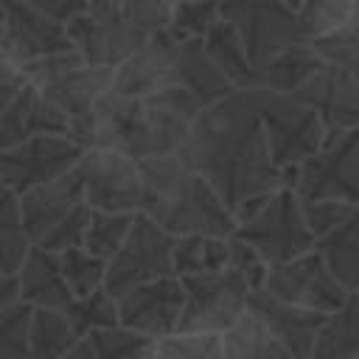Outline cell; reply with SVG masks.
Segmentation results:
<instances>
[{
	"label": "cell",
	"instance_id": "1",
	"mask_svg": "<svg viewBox=\"0 0 359 359\" xmlns=\"http://www.w3.org/2000/svg\"><path fill=\"white\" fill-rule=\"evenodd\" d=\"M177 154L210 182L236 224L250 219L280 188V168L269 154L247 90H233L202 107Z\"/></svg>",
	"mask_w": 359,
	"mask_h": 359
},
{
	"label": "cell",
	"instance_id": "2",
	"mask_svg": "<svg viewBox=\"0 0 359 359\" xmlns=\"http://www.w3.org/2000/svg\"><path fill=\"white\" fill-rule=\"evenodd\" d=\"M199 109L202 104L177 84L140 98L109 90L87 115L67 121V135L81 149L104 146L143 160L177 151Z\"/></svg>",
	"mask_w": 359,
	"mask_h": 359
},
{
	"label": "cell",
	"instance_id": "3",
	"mask_svg": "<svg viewBox=\"0 0 359 359\" xmlns=\"http://www.w3.org/2000/svg\"><path fill=\"white\" fill-rule=\"evenodd\" d=\"M140 165V213L171 236L210 233L233 236L236 219L210 188V182L188 168L177 151L143 157Z\"/></svg>",
	"mask_w": 359,
	"mask_h": 359
},
{
	"label": "cell",
	"instance_id": "4",
	"mask_svg": "<svg viewBox=\"0 0 359 359\" xmlns=\"http://www.w3.org/2000/svg\"><path fill=\"white\" fill-rule=\"evenodd\" d=\"M247 95L261 121L269 154L278 168L297 165L303 157L314 154L323 146V123L309 104H303L292 93L269 87H247Z\"/></svg>",
	"mask_w": 359,
	"mask_h": 359
},
{
	"label": "cell",
	"instance_id": "5",
	"mask_svg": "<svg viewBox=\"0 0 359 359\" xmlns=\"http://www.w3.org/2000/svg\"><path fill=\"white\" fill-rule=\"evenodd\" d=\"M31 84L56 104L67 121L87 115L109 90H112V67L84 62L73 48L34 59L22 65Z\"/></svg>",
	"mask_w": 359,
	"mask_h": 359
},
{
	"label": "cell",
	"instance_id": "6",
	"mask_svg": "<svg viewBox=\"0 0 359 359\" xmlns=\"http://www.w3.org/2000/svg\"><path fill=\"white\" fill-rule=\"evenodd\" d=\"M233 236L250 244L266 264L289 261L314 247V236L303 222L300 202L292 188H275L250 219L236 224Z\"/></svg>",
	"mask_w": 359,
	"mask_h": 359
},
{
	"label": "cell",
	"instance_id": "7",
	"mask_svg": "<svg viewBox=\"0 0 359 359\" xmlns=\"http://www.w3.org/2000/svg\"><path fill=\"white\" fill-rule=\"evenodd\" d=\"M171 247H174V236L165 233L160 224H154L146 213L137 210L126 238L107 258L104 289L112 297H118L137 283H146L160 275H174L171 272Z\"/></svg>",
	"mask_w": 359,
	"mask_h": 359
},
{
	"label": "cell",
	"instance_id": "8",
	"mask_svg": "<svg viewBox=\"0 0 359 359\" xmlns=\"http://www.w3.org/2000/svg\"><path fill=\"white\" fill-rule=\"evenodd\" d=\"M219 17L241 36L252 67L258 70L272 53L292 42H306L297 14L286 0H216Z\"/></svg>",
	"mask_w": 359,
	"mask_h": 359
},
{
	"label": "cell",
	"instance_id": "9",
	"mask_svg": "<svg viewBox=\"0 0 359 359\" xmlns=\"http://www.w3.org/2000/svg\"><path fill=\"white\" fill-rule=\"evenodd\" d=\"M180 283L185 300L177 320V331L222 334L247 309V297L252 292L230 266L202 275H180Z\"/></svg>",
	"mask_w": 359,
	"mask_h": 359
},
{
	"label": "cell",
	"instance_id": "10",
	"mask_svg": "<svg viewBox=\"0 0 359 359\" xmlns=\"http://www.w3.org/2000/svg\"><path fill=\"white\" fill-rule=\"evenodd\" d=\"M297 199H359V126L348 129L331 143H323L314 154L294 165Z\"/></svg>",
	"mask_w": 359,
	"mask_h": 359
},
{
	"label": "cell",
	"instance_id": "11",
	"mask_svg": "<svg viewBox=\"0 0 359 359\" xmlns=\"http://www.w3.org/2000/svg\"><path fill=\"white\" fill-rule=\"evenodd\" d=\"M81 177V199L95 210L137 213L140 208V165L123 151L93 146L76 160Z\"/></svg>",
	"mask_w": 359,
	"mask_h": 359
},
{
	"label": "cell",
	"instance_id": "12",
	"mask_svg": "<svg viewBox=\"0 0 359 359\" xmlns=\"http://www.w3.org/2000/svg\"><path fill=\"white\" fill-rule=\"evenodd\" d=\"M261 289L286 303L314 309L323 314L339 309L351 294L314 250H306L280 264H269Z\"/></svg>",
	"mask_w": 359,
	"mask_h": 359
},
{
	"label": "cell",
	"instance_id": "13",
	"mask_svg": "<svg viewBox=\"0 0 359 359\" xmlns=\"http://www.w3.org/2000/svg\"><path fill=\"white\" fill-rule=\"evenodd\" d=\"M81 146L62 132L34 135L8 149H0V180L20 196L22 191L50 182L70 171L81 157Z\"/></svg>",
	"mask_w": 359,
	"mask_h": 359
},
{
	"label": "cell",
	"instance_id": "14",
	"mask_svg": "<svg viewBox=\"0 0 359 359\" xmlns=\"http://www.w3.org/2000/svg\"><path fill=\"white\" fill-rule=\"evenodd\" d=\"M292 95L317 112L323 123V143H331L359 126V73L353 70L323 62Z\"/></svg>",
	"mask_w": 359,
	"mask_h": 359
},
{
	"label": "cell",
	"instance_id": "15",
	"mask_svg": "<svg viewBox=\"0 0 359 359\" xmlns=\"http://www.w3.org/2000/svg\"><path fill=\"white\" fill-rule=\"evenodd\" d=\"M182 300H185V292H182V283L177 275L151 278V280L137 283L115 297L118 323L149 337V339L165 337V334L177 331Z\"/></svg>",
	"mask_w": 359,
	"mask_h": 359
},
{
	"label": "cell",
	"instance_id": "16",
	"mask_svg": "<svg viewBox=\"0 0 359 359\" xmlns=\"http://www.w3.org/2000/svg\"><path fill=\"white\" fill-rule=\"evenodd\" d=\"M3 17H0V48L17 59L20 65H28L34 59L59 53L73 48L65 31V22L53 20L50 14L34 8L25 0H0Z\"/></svg>",
	"mask_w": 359,
	"mask_h": 359
},
{
	"label": "cell",
	"instance_id": "17",
	"mask_svg": "<svg viewBox=\"0 0 359 359\" xmlns=\"http://www.w3.org/2000/svg\"><path fill=\"white\" fill-rule=\"evenodd\" d=\"M177 84L174 70V39L165 31L151 34L126 59L112 67V93L118 95H151Z\"/></svg>",
	"mask_w": 359,
	"mask_h": 359
},
{
	"label": "cell",
	"instance_id": "18",
	"mask_svg": "<svg viewBox=\"0 0 359 359\" xmlns=\"http://www.w3.org/2000/svg\"><path fill=\"white\" fill-rule=\"evenodd\" d=\"M247 309L269 328V334L294 356V359H306L314 342V334L320 328V323L325 320L323 311L314 309H303L294 303H286L264 289L250 292L247 297Z\"/></svg>",
	"mask_w": 359,
	"mask_h": 359
},
{
	"label": "cell",
	"instance_id": "19",
	"mask_svg": "<svg viewBox=\"0 0 359 359\" xmlns=\"http://www.w3.org/2000/svg\"><path fill=\"white\" fill-rule=\"evenodd\" d=\"M76 202H81V177L76 165L50 182L22 191L17 196V205H20V222L28 244L39 241Z\"/></svg>",
	"mask_w": 359,
	"mask_h": 359
},
{
	"label": "cell",
	"instance_id": "20",
	"mask_svg": "<svg viewBox=\"0 0 359 359\" xmlns=\"http://www.w3.org/2000/svg\"><path fill=\"white\" fill-rule=\"evenodd\" d=\"M45 132H62L67 135V118L65 112L50 104L36 84H25L3 109H0V149H8L20 140H28L34 135Z\"/></svg>",
	"mask_w": 359,
	"mask_h": 359
},
{
	"label": "cell",
	"instance_id": "21",
	"mask_svg": "<svg viewBox=\"0 0 359 359\" xmlns=\"http://www.w3.org/2000/svg\"><path fill=\"white\" fill-rule=\"evenodd\" d=\"M14 278H17L20 300H25L31 306L62 311L73 300V294L62 278V269H59V252L28 244L20 266L14 269Z\"/></svg>",
	"mask_w": 359,
	"mask_h": 359
},
{
	"label": "cell",
	"instance_id": "22",
	"mask_svg": "<svg viewBox=\"0 0 359 359\" xmlns=\"http://www.w3.org/2000/svg\"><path fill=\"white\" fill-rule=\"evenodd\" d=\"M174 70H177V87L188 90L202 107L236 90L227 81V76L213 65V59L205 53L202 39H174Z\"/></svg>",
	"mask_w": 359,
	"mask_h": 359
},
{
	"label": "cell",
	"instance_id": "23",
	"mask_svg": "<svg viewBox=\"0 0 359 359\" xmlns=\"http://www.w3.org/2000/svg\"><path fill=\"white\" fill-rule=\"evenodd\" d=\"M311 250L323 258V264L348 292L359 289V210L351 213L334 230L317 236Z\"/></svg>",
	"mask_w": 359,
	"mask_h": 359
},
{
	"label": "cell",
	"instance_id": "24",
	"mask_svg": "<svg viewBox=\"0 0 359 359\" xmlns=\"http://www.w3.org/2000/svg\"><path fill=\"white\" fill-rule=\"evenodd\" d=\"M219 339L224 359H294L250 309H244Z\"/></svg>",
	"mask_w": 359,
	"mask_h": 359
},
{
	"label": "cell",
	"instance_id": "25",
	"mask_svg": "<svg viewBox=\"0 0 359 359\" xmlns=\"http://www.w3.org/2000/svg\"><path fill=\"white\" fill-rule=\"evenodd\" d=\"M202 48L236 90L255 87V67H252V62L247 56V48L241 42V36L236 34V28L230 22H224L219 17L202 34Z\"/></svg>",
	"mask_w": 359,
	"mask_h": 359
},
{
	"label": "cell",
	"instance_id": "26",
	"mask_svg": "<svg viewBox=\"0 0 359 359\" xmlns=\"http://www.w3.org/2000/svg\"><path fill=\"white\" fill-rule=\"evenodd\" d=\"M356 314L359 297L351 292L339 309L325 314L306 359H356Z\"/></svg>",
	"mask_w": 359,
	"mask_h": 359
},
{
	"label": "cell",
	"instance_id": "27",
	"mask_svg": "<svg viewBox=\"0 0 359 359\" xmlns=\"http://www.w3.org/2000/svg\"><path fill=\"white\" fill-rule=\"evenodd\" d=\"M323 62L309 48V42H292L272 53L258 70H255V87H269L280 93H294Z\"/></svg>",
	"mask_w": 359,
	"mask_h": 359
},
{
	"label": "cell",
	"instance_id": "28",
	"mask_svg": "<svg viewBox=\"0 0 359 359\" xmlns=\"http://www.w3.org/2000/svg\"><path fill=\"white\" fill-rule=\"evenodd\" d=\"M230 255V236H210V233H182L174 236L171 247V272L180 275H202L227 266Z\"/></svg>",
	"mask_w": 359,
	"mask_h": 359
},
{
	"label": "cell",
	"instance_id": "29",
	"mask_svg": "<svg viewBox=\"0 0 359 359\" xmlns=\"http://www.w3.org/2000/svg\"><path fill=\"white\" fill-rule=\"evenodd\" d=\"M76 334L59 309H31L28 320V359H62Z\"/></svg>",
	"mask_w": 359,
	"mask_h": 359
},
{
	"label": "cell",
	"instance_id": "30",
	"mask_svg": "<svg viewBox=\"0 0 359 359\" xmlns=\"http://www.w3.org/2000/svg\"><path fill=\"white\" fill-rule=\"evenodd\" d=\"M294 14H297L300 34L309 42L320 34H328L334 28L356 22L359 0H300Z\"/></svg>",
	"mask_w": 359,
	"mask_h": 359
},
{
	"label": "cell",
	"instance_id": "31",
	"mask_svg": "<svg viewBox=\"0 0 359 359\" xmlns=\"http://www.w3.org/2000/svg\"><path fill=\"white\" fill-rule=\"evenodd\" d=\"M154 359H224L216 331H171L151 342Z\"/></svg>",
	"mask_w": 359,
	"mask_h": 359
},
{
	"label": "cell",
	"instance_id": "32",
	"mask_svg": "<svg viewBox=\"0 0 359 359\" xmlns=\"http://www.w3.org/2000/svg\"><path fill=\"white\" fill-rule=\"evenodd\" d=\"M62 314L67 317V323H70V328H73L76 337H84V334H90L95 328H107V325H115L118 323L115 297L104 286H98L95 292H90L84 297H73L62 309Z\"/></svg>",
	"mask_w": 359,
	"mask_h": 359
},
{
	"label": "cell",
	"instance_id": "33",
	"mask_svg": "<svg viewBox=\"0 0 359 359\" xmlns=\"http://www.w3.org/2000/svg\"><path fill=\"white\" fill-rule=\"evenodd\" d=\"M28 250V238L20 222L17 194L0 180V269L14 272Z\"/></svg>",
	"mask_w": 359,
	"mask_h": 359
},
{
	"label": "cell",
	"instance_id": "34",
	"mask_svg": "<svg viewBox=\"0 0 359 359\" xmlns=\"http://www.w3.org/2000/svg\"><path fill=\"white\" fill-rule=\"evenodd\" d=\"M132 219H135V213H112V210H95L93 208L84 238H81V247L107 261L121 247V241L126 238V233L132 227Z\"/></svg>",
	"mask_w": 359,
	"mask_h": 359
},
{
	"label": "cell",
	"instance_id": "35",
	"mask_svg": "<svg viewBox=\"0 0 359 359\" xmlns=\"http://www.w3.org/2000/svg\"><path fill=\"white\" fill-rule=\"evenodd\" d=\"M104 266H107V261L87 252L81 244L59 252V269H62V278L73 297H84V294L95 292L98 286H104Z\"/></svg>",
	"mask_w": 359,
	"mask_h": 359
},
{
	"label": "cell",
	"instance_id": "36",
	"mask_svg": "<svg viewBox=\"0 0 359 359\" xmlns=\"http://www.w3.org/2000/svg\"><path fill=\"white\" fill-rule=\"evenodd\" d=\"M84 337H87L95 359H132V356L151 351V342H154V339H149V337H143V334H137L121 323L107 325V328H95Z\"/></svg>",
	"mask_w": 359,
	"mask_h": 359
},
{
	"label": "cell",
	"instance_id": "37",
	"mask_svg": "<svg viewBox=\"0 0 359 359\" xmlns=\"http://www.w3.org/2000/svg\"><path fill=\"white\" fill-rule=\"evenodd\" d=\"M309 48L317 53L320 62L359 73V22H348L342 28L320 34L309 39Z\"/></svg>",
	"mask_w": 359,
	"mask_h": 359
},
{
	"label": "cell",
	"instance_id": "38",
	"mask_svg": "<svg viewBox=\"0 0 359 359\" xmlns=\"http://www.w3.org/2000/svg\"><path fill=\"white\" fill-rule=\"evenodd\" d=\"M219 20L216 0H177L171 3L165 34L171 39H202V34Z\"/></svg>",
	"mask_w": 359,
	"mask_h": 359
},
{
	"label": "cell",
	"instance_id": "39",
	"mask_svg": "<svg viewBox=\"0 0 359 359\" xmlns=\"http://www.w3.org/2000/svg\"><path fill=\"white\" fill-rule=\"evenodd\" d=\"M31 303L14 300L0 309V359H28V320Z\"/></svg>",
	"mask_w": 359,
	"mask_h": 359
},
{
	"label": "cell",
	"instance_id": "40",
	"mask_svg": "<svg viewBox=\"0 0 359 359\" xmlns=\"http://www.w3.org/2000/svg\"><path fill=\"white\" fill-rule=\"evenodd\" d=\"M90 205L81 199L76 202L39 241H34V247H42V250H50V252H62L67 247H79L81 238H84V230H87V222H90Z\"/></svg>",
	"mask_w": 359,
	"mask_h": 359
},
{
	"label": "cell",
	"instance_id": "41",
	"mask_svg": "<svg viewBox=\"0 0 359 359\" xmlns=\"http://www.w3.org/2000/svg\"><path fill=\"white\" fill-rule=\"evenodd\" d=\"M300 202V213L306 227L311 230V236H323L328 230H334L337 224H342L351 213H356V202H342V199H297Z\"/></svg>",
	"mask_w": 359,
	"mask_h": 359
},
{
	"label": "cell",
	"instance_id": "42",
	"mask_svg": "<svg viewBox=\"0 0 359 359\" xmlns=\"http://www.w3.org/2000/svg\"><path fill=\"white\" fill-rule=\"evenodd\" d=\"M168 14H171V0H121V17L143 36L165 31Z\"/></svg>",
	"mask_w": 359,
	"mask_h": 359
},
{
	"label": "cell",
	"instance_id": "43",
	"mask_svg": "<svg viewBox=\"0 0 359 359\" xmlns=\"http://www.w3.org/2000/svg\"><path fill=\"white\" fill-rule=\"evenodd\" d=\"M227 266L255 292V289H261V283H264V275H266V261L250 247V244H244L241 238H236V236H230V255H227Z\"/></svg>",
	"mask_w": 359,
	"mask_h": 359
},
{
	"label": "cell",
	"instance_id": "44",
	"mask_svg": "<svg viewBox=\"0 0 359 359\" xmlns=\"http://www.w3.org/2000/svg\"><path fill=\"white\" fill-rule=\"evenodd\" d=\"M28 84V76L22 70V65L17 59H11L3 48H0V109Z\"/></svg>",
	"mask_w": 359,
	"mask_h": 359
},
{
	"label": "cell",
	"instance_id": "45",
	"mask_svg": "<svg viewBox=\"0 0 359 359\" xmlns=\"http://www.w3.org/2000/svg\"><path fill=\"white\" fill-rule=\"evenodd\" d=\"M25 3H31L34 8L50 14L59 22H67V20H73L76 14H81L87 8V0H25Z\"/></svg>",
	"mask_w": 359,
	"mask_h": 359
},
{
	"label": "cell",
	"instance_id": "46",
	"mask_svg": "<svg viewBox=\"0 0 359 359\" xmlns=\"http://www.w3.org/2000/svg\"><path fill=\"white\" fill-rule=\"evenodd\" d=\"M62 359H95V356H93V348H90V342H87V337H76L73 345L62 353ZM132 359H154V356H151V351H146V353L132 356Z\"/></svg>",
	"mask_w": 359,
	"mask_h": 359
},
{
	"label": "cell",
	"instance_id": "47",
	"mask_svg": "<svg viewBox=\"0 0 359 359\" xmlns=\"http://www.w3.org/2000/svg\"><path fill=\"white\" fill-rule=\"evenodd\" d=\"M17 297H20V289H17V278H14V272L0 275V309H6L8 303H14Z\"/></svg>",
	"mask_w": 359,
	"mask_h": 359
},
{
	"label": "cell",
	"instance_id": "48",
	"mask_svg": "<svg viewBox=\"0 0 359 359\" xmlns=\"http://www.w3.org/2000/svg\"><path fill=\"white\" fill-rule=\"evenodd\" d=\"M286 3H289L292 8H297V3H300V0H286Z\"/></svg>",
	"mask_w": 359,
	"mask_h": 359
},
{
	"label": "cell",
	"instance_id": "49",
	"mask_svg": "<svg viewBox=\"0 0 359 359\" xmlns=\"http://www.w3.org/2000/svg\"><path fill=\"white\" fill-rule=\"evenodd\" d=\"M0 275H6V272H3V269H0Z\"/></svg>",
	"mask_w": 359,
	"mask_h": 359
},
{
	"label": "cell",
	"instance_id": "50",
	"mask_svg": "<svg viewBox=\"0 0 359 359\" xmlns=\"http://www.w3.org/2000/svg\"><path fill=\"white\" fill-rule=\"evenodd\" d=\"M0 17H3V8H0Z\"/></svg>",
	"mask_w": 359,
	"mask_h": 359
},
{
	"label": "cell",
	"instance_id": "51",
	"mask_svg": "<svg viewBox=\"0 0 359 359\" xmlns=\"http://www.w3.org/2000/svg\"><path fill=\"white\" fill-rule=\"evenodd\" d=\"M171 3H177V0H171Z\"/></svg>",
	"mask_w": 359,
	"mask_h": 359
}]
</instances>
